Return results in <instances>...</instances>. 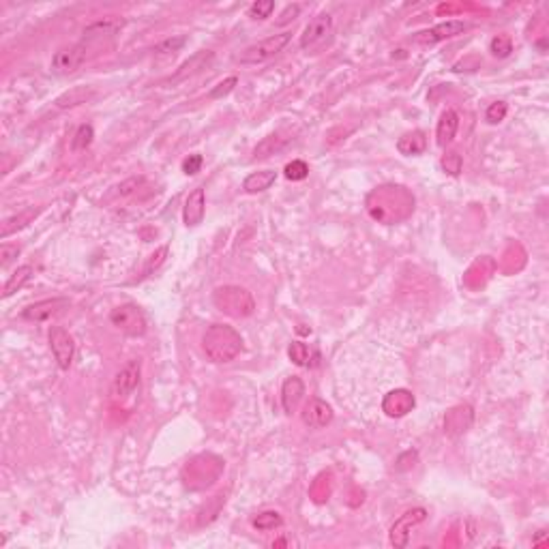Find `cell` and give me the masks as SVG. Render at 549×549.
I'll return each mask as SVG.
<instances>
[{"label":"cell","mask_w":549,"mask_h":549,"mask_svg":"<svg viewBox=\"0 0 549 549\" xmlns=\"http://www.w3.org/2000/svg\"><path fill=\"white\" fill-rule=\"evenodd\" d=\"M367 212L371 219L384 226H395L402 224L414 212V195L410 189L402 185H380L369 191L365 200Z\"/></svg>","instance_id":"obj_1"},{"label":"cell","mask_w":549,"mask_h":549,"mask_svg":"<svg viewBox=\"0 0 549 549\" xmlns=\"http://www.w3.org/2000/svg\"><path fill=\"white\" fill-rule=\"evenodd\" d=\"M202 350L210 363H232L243 352V337L230 324H210L202 335Z\"/></svg>","instance_id":"obj_2"},{"label":"cell","mask_w":549,"mask_h":549,"mask_svg":"<svg viewBox=\"0 0 549 549\" xmlns=\"http://www.w3.org/2000/svg\"><path fill=\"white\" fill-rule=\"evenodd\" d=\"M212 305L230 318H249L255 311V298L247 288L241 286H219L212 292Z\"/></svg>","instance_id":"obj_3"},{"label":"cell","mask_w":549,"mask_h":549,"mask_svg":"<svg viewBox=\"0 0 549 549\" xmlns=\"http://www.w3.org/2000/svg\"><path fill=\"white\" fill-rule=\"evenodd\" d=\"M224 470V461L215 455H198L183 468V481L189 489H204L212 485Z\"/></svg>","instance_id":"obj_4"},{"label":"cell","mask_w":549,"mask_h":549,"mask_svg":"<svg viewBox=\"0 0 549 549\" xmlns=\"http://www.w3.org/2000/svg\"><path fill=\"white\" fill-rule=\"evenodd\" d=\"M333 35H335L333 18L328 13H320L305 26L301 35V49L307 54H320L331 45Z\"/></svg>","instance_id":"obj_5"},{"label":"cell","mask_w":549,"mask_h":549,"mask_svg":"<svg viewBox=\"0 0 549 549\" xmlns=\"http://www.w3.org/2000/svg\"><path fill=\"white\" fill-rule=\"evenodd\" d=\"M290 39H292L290 32H282V35H272V37H268V39H262V41L249 45V47H245V49L239 54V56H236V61H239L241 65H247V67L264 65V63H268L270 59L277 56L279 52H284V47L290 43Z\"/></svg>","instance_id":"obj_6"},{"label":"cell","mask_w":549,"mask_h":549,"mask_svg":"<svg viewBox=\"0 0 549 549\" xmlns=\"http://www.w3.org/2000/svg\"><path fill=\"white\" fill-rule=\"evenodd\" d=\"M88 49H90V39L84 37L80 43L76 45H69V47H63L59 49L56 54H54L52 59V71L56 76H69V73H76L88 59Z\"/></svg>","instance_id":"obj_7"},{"label":"cell","mask_w":549,"mask_h":549,"mask_svg":"<svg viewBox=\"0 0 549 549\" xmlns=\"http://www.w3.org/2000/svg\"><path fill=\"white\" fill-rule=\"evenodd\" d=\"M109 322L129 337H142L146 333V315L133 303L119 305L116 309L109 311Z\"/></svg>","instance_id":"obj_8"},{"label":"cell","mask_w":549,"mask_h":549,"mask_svg":"<svg viewBox=\"0 0 549 549\" xmlns=\"http://www.w3.org/2000/svg\"><path fill=\"white\" fill-rule=\"evenodd\" d=\"M49 350L54 354V361L56 365L67 371L73 363V354H76V342L71 337L69 331H65L63 326H52L49 328Z\"/></svg>","instance_id":"obj_9"},{"label":"cell","mask_w":549,"mask_h":549,"mask_svg":"<svg viewBox=\"0 0 549 549\" xmlns=\"http://www.w3.org/2000/svg\"><path fill=\"white\" fill-rule=\"evenodd\" d=\"M427 519V511L423 507H416V509H410L406 511L399 519H395V524L391 526V532H389V538H391V545L397 547V549H404L410 541V532L423 524Z\"/></svg>","instance_id":"obj_10"},{"label":"cell","mask_w":549,"mask_h":549,"mask_svg":"<svg viewBox=\"0 0 549 549\" xmlns=\"http://www.w3.org/2000/svg\"><path fill=\"white\" fill-rule=\"evenodd\" d=\"M140 375H142V363L138 358L129 361L114 378L112 382V397L125 399L140 387Z\"/></svg>","instance_id":"obj_11"},{"label":"cell","mask_w":549,"mask_h":549,"mask_svg":"<svg viewBox=\"0 0 549 549\" xmlns=\"http://www.w3.org/2000/svg\"><path fill=\"white\" fill-rule=\"evenodd\" d=\"M466 28H468V24L464 20H449V22H442V24H435L429 30L416 32L412 37V41L421 43V45H433V43H440V41H447V39H453V37L461 35Z\"/></svg>","instance_id":"obj_12"},{"label":"cell","mask_w":549,"mask_h":549,"mask_svg":"<svg viewBox=\"0 0 549 549\" xmlns=\"http://www.w3.org/2000/svg\"><path fill=\"white\" fill-rule=\"evenodd\" d=\"M67 307H69V298H63V296L45 298V301L32 303L26 309H22V320H26V322H47L54 315L63 313Z\"/></svg>","instance_id":"obj_13"},{"label":"cell","mask_w":549,"mask_h":549,"mask_svg":"<svg viewBox=\"0 0 549 549\" xmlns=\"http://www.w3.org/2000/svg\"><path fill=\"white\" fill-rule=\"evenodd\" d=\"M474 423V408L470 404H457L445 414V433L451 438L464 435Z\"/></svg>","instance_id":"obj_14"},{"label":"cell","mask_w":549,"mask_h":549,"mask_svg":"<svg viewBox=\"0 0 549 549\" xmlns=\"http://www.w3.org/2000/svg\"><path fill=\"white\" fill-rule=\"evenodd\" d=\"M333 408L328 406L324 399L320 397H313L307 402V406L303 408V423L309 427V429H324L326 425L333 423Z\"/></svg>","instance_id":"obj_15"},{"label":"cell","mask_w":549,"mask_h":549,"mask_svg":"<svg viewBox=\"0 0 549 549\" xmlns=\"http://www.w3.org/2000/svg\"><path fill=\"white\" fill-rule=\"evenodd\" d=\"M414 404H416V399L408 389H395L382 399V412L391 418H402L408 412H412Z\"/></svg>","instance_id":"obj_16"},{"label":"cell","mask_w":549,"mask_h":549,"mask_svg":"<svg viewBox=\"0 0 549 549\" xmlns=\"http://www.w3.org/2000/svg\"><path fill=\"white\" fill-rule=\"evenodd\" d=\"M206 215V193L202 187L193 189L187 200H185V206H183V224L187 228H195L202 224V219Z\"/></svg>","instance_id":"obj_17"},{"label":"cell","mask_w":549,"mask_h":549,"mask_svg":"<svg viewBox=\"0 0 549 549\" xmlns=\"http://www.w3.org/2000/svg\"><path fill=\"white\" fill-rule=\"evenodd\" d=\"M305 397V382L298 375H290L282 387V406L286 414H294Z\"/></svg>","instance_id":"obj_18"},{"label":"cell","mask_w":549,"mask_h":549,"mask_svg":"<svg viewBox=\"0 0 549 549\" xmlns=\"http://www.w3.org/2000/svg\"><path fill=\"white\" fill-rule=\"evenodd\" d=\"M457 129H459V114L455 112V109H445L440 121H438V127H435V142L438 146H449L455 135H457Z\"/></svg>","instance_id":"obj_19"},{"label":"cell","mask_w":549,"mask_h":549,"mask_svg":"<svg viewBox=\"0 0 549 549\" xmlns=\"http://www.w3.org/2000/svg\"><path fill=\"white\" fill-rule=\"evenodd\" d=\"M92 97H95L92 86H73L56 99V107L69 109V107H76V105H82V103L90 101Z\"/></svg>","instance_id":"obj_20"},{"label":"cell","mask_w":549,"mask_h":549,"mask_svg":"<svg viewBox=\"0 0 549 549\" xmlns=\"http://www.w3.org/2000/svg\"><path fill=\"white\" fill-rule=\"evenodd\" d=\"M427 148V135L423 131H408L404 133L399 140H397V150L406 157H412V155H421L425 152Z\"/></svg>","instance_id":"obj_21"},{"label":"cell","mask_w":549,"mask_h":549,"mask_svg":"<svg viewBox=\"0 0 549 549\" xmlns=\"http://www.w3.org/2000/svg\"><path fill=\"white\" fill-rule=\"evenodd\" d=\"M274 181H277V172L274 170H260V172H251L245 183H243V189L247 193H262L266 189H270L274 185Z\"/></svg>","instance_id":"obj_22"},{"label":"cell","mask_w":549,"mask_h":549,"mask_svg":"<svg viewBox=\"0 0 549 549\" xmlns=\"http://www.w3.org/2000/svg\"><path fill=\"white\" fill-rule=\"evenodd\" d=\"M32 274H35V268H32L30 264L18 266V270L7 279V284H5V288H3V298H9V296H13L18 290H22V288L32 279Z\"/></svg>","instance_id":"obj_23"},{"label":"cell","mask_w":549,"mask_h":549,"mask_svg":"<svg viewBox=\"0 0 549 549\" xmlns=\"http://www.w3.org/2000/svg\"><path fill=\"white\" fill-rule=\"evenodd\" d=\"M286 142H288V138L268 135V138H264V140L253 148V157H255V159H266V157L274 155L277 150H282V148L286 146Z\"/></svg>","instance_id":"obj_24"},{"label":"cell","mask_w":549,"mask_h":549,"mask_svg":"<svg viewBox=\"0 0 549 549\" xmlns=\"http://www.w3.org/2000/svg\"><path fill=\"white\" fill-rule=\"evenodd\" d=\"M251 526L255 530L268 532V530H274V528H282L284 526V517L277 511H262L258 517L251 519Z\"/></svg>","instance_id":"obj_25"},{"label":"cell","mask_w":549,"mask_h":549,"mask_svg":"<svg viewBox=\"0 0 549 549\" xmlns=\"http://www.w3.org/2000/svg\"><path fill=\"white\" fill-rule=\"evenodd\" d=\"M37 215H39L37 208H28V210L16 215L13 219H7V222L3 224V239H7L9 234H13L16 230L24 228V226H28V222H32V219H35Z\"/></svg>","instance_id":"obj_26"},{"label":"cell","mask_w":549,"mask_h":549,"mask_svg":"<svg viewBox=\"0 0 549 549\" xmlns=\"http://www.w3.org/2000/svg\"><path fill=\"white\" fill-rule=\"evenodd\" d=\"M92 138H95V129L92 125H80L73 140H71V150L73 152H80V150H86L90 144H92Z\"/></svg>","instance_id":"obj_27"},{"label":"cell","mask_w":549,"mask_h":549,"mask_svg":"<svg viewBox=\"0 0 549 549\" xmlns=\"http://www.w3.org/2000/svg\"><path fill=\"white\" fill-rule=\"evenodd\" d=\"M440 166H442V170H445L447 174L459 176L461 170H464V159H461V155H459L457 150H447V152L442 155Z\"/></svg>","instance_id":"obj_28"},{"label":"cell","mask_w":549,"mask_h":549,"mask_svg":"<svg viewBox=\"0 0 549 549\" xmlns=\"http://www.w3.org/2000/svg\"><path fill=\"white\" fill-rule=\"evenodd\" d=\"M288 356L298 367H309V363H311V352H309L307 344H303V342H292L288 348Z\"/></svg>","instance_id":"obj_29"},{"label":"cell","mask_w":549,"mask_h":549,"mask_svg":"<svg viewBox=\"0 0 549 549\" xmlns=\"http://www.w3.org/2000/svg\"><path fill=\"white\" fill-rule=\"evenodd\" d=\"M489 52H491L496 59H507L509 54L513 52V43H511V39H509L507 35H498V37H493V39H491V43H489Z\"/></svg>","instance_id":"obj_30"},{"label":"cell","mask_w":549,"mask_h":549,"mask_svg":"<svg viewBox=\"0 0 549 549\" xmlns=\"http://www.w3.org/2000/svg\"><path fill=\"white\" fill-rule=\"evenodd\" d=\"M284 174H286V179L288 181H305L307 176H309V166L303 161V159H294V161H290L288 166H286V170H284Z\"/></svg>","instance_id":"obj_31"},{"label":"cell","mask_w":549,"mask_h":549,"mask_svg":"<svg viewBox=\"0 0 549 549\" xmlns=\"http://www.w3.org/2000/svg\"><path fill=\"white\" fill-rule=\"evenodd\" d=\"M507 112H509L507 103H505V101H496V103H491V105L487 107L485 119H487V123H489V125H498V123H502V121H505Z\"/></svg>","instance_id":"obj_32"},{"label":"cell","mask_w":549,"mask_h":549,"mask_svg":"<svg viewBox=\"0 0 549 549\" xmlns=\"http://www.w3.org/2000/svg\"><path fill=\"white\" fill-rule=\"evenodd\" d=\"M274 11V3L272 0H258V3H253L249 7V18L253 20H266L270 18V13Z\"/></svg>","instance_id":"obj_33"},{"label":"cell","mask_w":549,"mask_h":549,"mask_svg":"<svg viewBox=\"0 0 549 549\" xmlns=\"http://www.w3.org/2000/svg\"><path fill=\"white\" fill-rule=\"evenodd\" d=\"M18 255H20V247L18 245H9V243L0 245V266H3V268H7Z\"/></svg>","instance_id":"obj_34"},{"label":"cell","mask_w":549,"mask_h":549,"mask_svg":"<svg viewBox=\"0 0 549 549\" xmlns=\"http://www.w3.org/2000/svg\"><path fill=\"white\" fill-rule=\"evenodd\" d=\"M239 84V80L236 78H228V80H224V82H219L217 84V88H212L210 90V99H222V97H226V95H230L232 90H234V86Z\"/></svg>","instance_id":"obj_35"},{"label":"cell","mask_w":549,"mask_h":549,"mask_svg":"<svg viewBox=\"0 0 549 549\" xmlns=\"http://www.w3.org/2000/svg\"><path fill=\"white\" fill-rule=\"evenodd\" d=\"M185 37H176V39H166L163 43H159L157 47H155V52L157 54H172V52H179L183 45H185Z\"/></svg>","instance_id":"obj_36"},{"label":"cell","mask_w":549,"mask_h":549,"mask_svg":"<svg viewBox=\"0 0 549 549\" xmlns=\"http://www.w3.org/2000/svg\"><path fill=\"white\" fill-rule=\"evenodd\" d=\"M202 163H204L202 155H189V157L183 161V172H185L187 176H193V174H198V172H200Z\"/></svg>","instance_id":"obj_37"},{"label":"cell","mask_w":549,"mask_h":549,"mask_svg":"<svg viewBox=\"0 0 549 549\" xmlns=\"http://www.w3.org/2000/svg\"><path fill=\"white\" fill-rule=\"evenodd\" d=\"M144 185V179H129V181H125V183H121V187H119V193L121 195H131V193H135V189L138 187H142Z\"/></svg>","instance_id":"obj_38"},{"label":"cell","mask_w":549,"mask_h":549,"mask_svg":"<svg viewBox=\"0 0 549 549\" xmlns=\"http://www.w3.org/2000/svg\"><path fill=\"white\" fill-rule=\"evenodd\" d=\"M298 13H301V7H298V5H290V7H286V11L279 16L277 24H288V22H292L294 18H298Z\"/></svg>","instance_id":"obj_39"}]
</instances>
